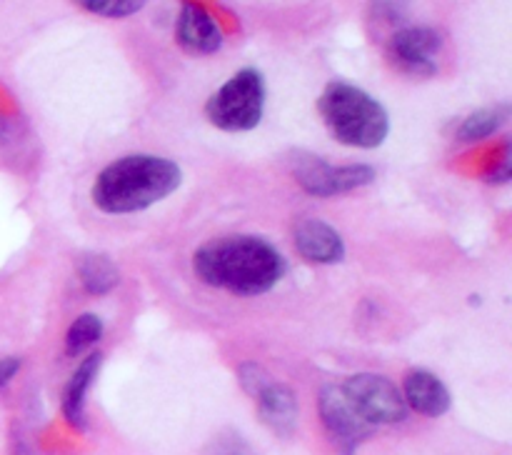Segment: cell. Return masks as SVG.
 <instances>
[{
  "mask_svg": "<svg viewBox=\"0 0 512 455\" xmlns=\"http://www.w3.org/2000/svg\"><path fill=\"white\" fill-rule=\"evenodd\" d=\"M193 268L203 283L235 295H263L280 283L285 260L253 235H228L200 245Z\"/></svg>",
  "mask_w": 512,
  "mask_h": 455,
  "instance_id": "6da1fadb",
  "label": "cell"
},
{
  "mask_svg": "<svg viewBox=\"0 0 512 455\" xmlns=\"http://www.w3.org/2000/svg\"><path fill=\"white\" fill-rule=\"evenodd\" d=\"M180 168L158 155H128L110 163L93 185V200L103 213L125 215L150 208L178 190Z\"/></svg>",
  "mask_w": 512,
  "mask_h": 455,
  "instance_id": "7a4b0ae2",
  "label": "cell"
},
{
  "mask_svg": "<svg viewBox=\"0 0 512 455\" xmlns=\"http://www.w3.org/2000/svg\"><path fill=\"white\" fill-rule=\"evenodd\" d=\"M320 118L335 140L353 148H378L390 133L383 105L350 83H330L318 100Z\"/></svg>",
  "mask_w": 512,
  "mask_h": 455,
  "instance_id": "3957f363",
  "label": "cell"
},
{
  "mask_svg": "<svg viewBox=\"0 0 512 455\" xmlns=\"http://www.w3.org/2000/svg\"><path fill=\"white\" fill-rule=\"evenodd\" d=\"M265 110V80L255 68H243L225 80L205 105L210 123L228 133H245L260 123Z\"/></svg>",
  "mask_w": 512,
  "mask_h": 455,
  "instance_id": "277c9868",
  "label": "cell"
},
{
  "mask_svg": "<svg viewBox=\"0 0 512 455\" xmlns=\"http://www.w3.org/2000/svg\"><path fill=\"white\" fill-rule=\"evenodd\" d=\"M293 175L305 193L330 198L373 183L375 170L370 165H330L318 155L298 153L293 158Z\"/></svg>",
  "mask_w": 512,
  "mask_h": 455,
  "instance_id": "5b68a950",
  "label": "cell"
},
{
  "mask_svg": "<svg viewBox=\"0 0 512 455\" xmlns=\"http://www.w3.org/2000/svg\"><path fill=\"white\" fill-rule=\"evenodd\" d=\"M343 390L360 418L370 425L400 423L408 415V403H405L403 393L383 375H355L343 385Z\"/></svg>",
  "mask_w": 512,
  "mask_h": 455,
  "instance_id": "8992f818",
  "label": "cell"
},
{
  "mask_svg": "<svg viewBox=\"0 0 512 455\" xmlns=\"http://www.w3.org/2000/svg\"><path fill=\"white\" fill-rule=\"evenodd\" d=\"M440 48L443 38L438 30L428 25H410V28H398L388 40V55L398 70L408 75H433L438 70Z\"/></svg>",
  "mask_w": 512,
  "mask_h": 455,
  "instance_id": "52a82bcc",
  "label": "cell"
},
{
  "mask_svg": "<svg viewBox=\"0 0 512 455\" xmlns=\"http://www.w3.org/2000/svg\"><path fill=\"white\" fill-rule=\"evenodd\" d=\"M320 418H323L325 428L345 448H353L355 443H360V440L373 433V425L360 418L355 405L345 395L343 385H325L323 393H320Z\"/></svg>",
  "mask_w": 512,
  "mask_h": 455,
  "instance_id": "ba28073f",
  "label": "cell"
},
{
  "mask_svg": "<svg viewBox=\"0 0 512 455\" xmlns=\"http://www.w3.org/2000/svg\"><path fill=\"white\" fill-rule=\"evenodd\" d=\"M175 35H178L180 48L190 55H213L223 45L220 25L203 5L193 3V0H185L180 8Z\"/></svg>",
  "mask_w": 512,
  "mask_h": 455,
  "instance_id": "9c48e42d",
  "label": "cell"
},
{
  "mask_svg": "<svg viewBox=\"0 0 512 455\" xmlns=\"http://www.w3.org/2000/svg\"><path fill=\"white\" fill-rule=\"evenodd\" d=\"M295 248L310 263H323L333 265L340 263L345 258V243L340 238L338 230L333 225H328L325 220H303L298 223L293 233Z\"/></svg>",
  "mask_w": 512,
  "mask_h": 455,
  "instance_id": "30bf717a",
  "label": "cell"
},
{
  "mask_svg": "<svg viewBox=\"0 0 512 455\" xmlns=\"http://www.w3.org/2000/svg\"><path fill=\"white\" fill-rule=\"evenodd\" d=\"M258 413L260 420L268 425L270 430L280 435H290L298 423V398L288 385H280L270 380L258 395Z\"/></svg>",
  "mask_w": 512,
  "mask_h": 455,
  "instance_id": "8fae6325",
  "label": "cell"
},
{
  "mask_svg": "<svg viewBox=\"0 0 512 455\" xmlns=\"http://www.w3.org/2000/svg\"><path fill=\"white\" fill-rule=\"evenodd\" d=\"M403 398L408 408L430 415V418H438V415L448 413L450 408L448 388L438 375L428 373V370H413V373L405 375Z\"/></svg>",
  "mask_w": 512,
  "mask_h": 455,
  "instance_id": "7c38bea8",
  "label": "cell"
},
{
  "mask_svg": "<svg viewBox=\"0 0 512 455\" xmlns=\"http://www.w3.org/2000/svg\"><path fill=\"white\" fill-rule=\"evenodd\" d=\"M100 363H103V355L93 353L78 365L73 375H70L68 385H65V393H63V413L68 418L70 425L75 428H85V413H83V405H85V395H88L90 383L95 380L98 375Z\"/></svg>",
  "mask_w": 512,
  "mask_h": 455,
  "instance_id": "4fadbf2b",
  "label": "cell"
},
{
  "mask_svg": "<svg viewBox=\"0 0 512 455\" xmlns=\"http://www.w3.org/2000/svg\"><path fill=\"white\" fill-rule=\"evenodd\" d=\"M78 273H80V280H83L85 290L95 295L110 293L120 280L115 263L103 253L83 255V260H80L78 265Z\"/></svg>",
  "mask_w": 512,
  "mask_h": 455,
  "instance_id": "5bb4252c",
  "label": "cell"
},
{
  "mask_svg": "<svg viewBox=\"0 0 512 455\" xmlns=\"http://www.w3.org/2000/svg\"><path fill=\"white\" fill-rule=\"evenodd\" d=\"M508 120V108H483L475 110L473 115L460 123L458 138L465 140V143H473V140H483L488 135H493L500 125Z\"/></svg>",
  "mask_w": 512,
  "mask_h": 455,
  "instance_id": "9a60e30c",
  "label": "cell"
},
{
  "mask_svg": "<svg viewBox=\"0 0 512 455\" xmlns=\"http://www.w3.org/2000/svg\"><path fill=\"white\" fill-rule=\"evenodd\" d=\"M103 338V320L93 313L80 315L78 320H73V325L68 328V335H65V348L68 353H80L88 345H95Z\"/></svg>",
  "mask_w": 512,
  "mask_h": 455,
  "instance_id": "2e32d148",
  "label": "cell"
},
{
  "mask_svg": "<svg viewBox=\"0 0 512 455\" xmlns=\"http://www.w3.org/2000/svg\"><path fill=\"white\" fill-rule=\"evenodd\" d=\"M410 0H370V20L380 28H395L408 15ZM393 30V33H395Z\"/></svg>",
  "mask_w": 512,
  "mask_h": 455,
  "instance_id": "e0dca14e",
  "label": "cell"
},
{
  "mask_svg": "<svg viewBox=\"0 0 512 455\" xmlns=\"http://www.w3.org/2000/svg\"><path fill=\"white\" fill-rule=\"evenodd\" d=\"M75 3L100 18H128L143 8L145 0H75Z\"/></svg>",
  "mask_w": 512,
  "mask_h": 455,
  "instance_id": "ac0fdd59",
  "label": "cell"
},
{
  "mask_svg": "<svg viewBox=\"0 0 512 455\" xmlns=\"http://www.w3.org/2000/svg\"><path fill=\"white\" fill-rule=\"evenodd\" d=\"M203 455H255L253 448L245 443L243 435L225 430V433L215 435L208 445H205Z\"/></svg>",
  "mask_w": 512,
  "mask_h": 455,
  "instance_id": "d6986e66",
  "label": "cell"
},
{
  "mask_svg": "<svg viewBox=\"0 0 512 455\" xmlns=\"http://www.w3.org/2000/svg\"><path fill=\"white\" fill-rule=\"evenodd\" d=\"M240 383H243V388L248 390L250 395H258L260 390L265 388V385L270 383V378L268 375L263 373V370H260V365H243V368H240Z\"/></svg>",
  "mask_w": 512,
  "mask_h": 455,
  "instance_id": "ffe728a7",
  "label": "cell"
},
{
  "mask_svg": "<svg viewBox=\"0 0 512 455\" xmlns=\"http://www.w3.org/2000/svg\"><path fill=\"white\" fill-rule=\"evenodd\" d=\"M510 175H512V163H510V155H505L503 163L495 165V168L490 170L488 180H490V183H508Z\"/></svg>",
  "mask_w": 512,
  "mask_h": 455,
  "instance_id": "44dd1931",
  "label": "cell"
},
{
  "mask_svg": "<svg viewBox=\"0 0 512 455\" xmlns=\"http://www.w3.org/2000/svg\"><path fill=\"white\" fill-rule=\"evenodd\" d=\"M18 368H20L18 358H3V360H0V388H3V385L8 383V380L13 378L15 373H18Z\"/></svg>",
  "mask_w": 512,
  "mask_h": 455,
  "instance_id": "7402d4cb",
  "label": "cell"
}]
</instances>
